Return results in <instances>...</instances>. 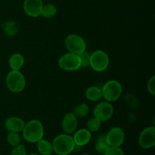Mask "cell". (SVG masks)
Here are the masks:
<instances>
[{
  "mask_svg": "<svg viewBox=\"0 0 155 155\" xmlns=\"http://www.w3.org/2000/svg\"><path fill=\"white\" fill-rule=\"evenodd\" d=\"M22 132L24 139L30 143H36L44 136L43 126L38 120H31L25 124Z\"/></svg>",
  "mask_w": 155,
  "mask_h": 155,
  "instance_id": "6da1fadb",
  "label": "cell"
},
{
  "mask_svg": "<svg viewBox=\"0 0 155 155\" xmlns=\"http://www.w3.org/2000/svg\"><path fill=\"white\" fill-rule=\"evenodd\" d=\"M53 152L58 155H68L74 151L75 143L69 134H61L56 136L52 142Z\"/></svg>",
  "mask_w": 155,
  "mask_h": 155,
  "instance_id": "7a4b0ae2",
  "label": "cell"
},
{
  "mask_svg": "<svg viewBox=\"0 0 155 155\" xmlns=\"http://www.w3.org/2000/svg\"><path fill=\"white\" fill-rule=\"evenodd\" d=\"M6 86L12 92L18 93L22 92L26 86V80L24 74L19 71H12L6 77Z\"/></svg>",
  "mask_w": 155,
  "mask_h": 155,
  "instance_id": "3957f363",
  "label": "cell"
},
{
  "mask_svg": "<svg viewBox=\"0 0 155 155\" xmlns=\"http://www.w3.org/2000/svg\"><path fill=\"white\" fill-rule=\"evenodd\" d=\"M123 92L120 83L117 80H111L107 81L101 89L102 97L108 102H114L119 99Z\"/></svg>",
  "mask_w": 155,
  "mask_h": 155,
  "instance_id": "277c9868",
  "label": "cell"
},
{
  "mask_svg": "<svg viewBox=\"0 0 155 155\" xmlns=\"http://www.w3.org/2000/svg\"><path fill=\"white\" fill-rule=\"evenodd\" d=\"M109 65V57L102 50H96L90 54L89 66L96 72L105 71Z\"/></svg>",
  "mask_w": 155,
  "mask_h": 155,
  "instance_id": "5b68a950",
  "label": "cell"
},
{
  "mask_svg": "<svg viewBox=\"0 0 155 155\" xmlns=\"http://www.w3.org/2000/svg\"><path fill=\"white\" fill-rule=\"evenodd\" d=\"M65 46L70 53L79 55L86 51V44L82 36L77 34L68 35L64 41Z\"/></svg>",
  "mask_w": 155,
  "mask_h": 155,
  "instance_id": "8992f818",
  "label": "cell"
},
{
  "mask_svg": "<svg viewBox=\"0 0 155 155\" xmlns=\"http://www.w3.org/2000/svg\"><path fill=\"white\" fill-rule=\"evenodd\" d=\"M58 66L61 69L66 71H75L81 68L79 55L73 53L63 54L58 60Z\"/></svg>",
  "mask_w": 155,
  "mask_h": 155,
  "instance_id": "52a82bcc",
  "label": "cell"
},
{
  "mask_svg": "<svg viewBox=\"0 0 155 155\" xmlns=\"http://www.w3.org/2000/svg\"><path fill=\"white\" fill-rule=\"evenodd\" d=\"M95 117L99 120L101 122H105L110 120L114 114V107L110 102L102 101L95 106L93 110Z\"/></svg>",
  "mask_w": 155,
  "mask_h": 155,
  "instance_id": "ba28073f",
  "label": "cell"
},
{
  "mask_svg": "<svg viewBox=\"0 0 155 155\" xmlns=\"http://www.w3.org/2000/svg\"><path fill=\"white\" fill-rule=\"evenodd\" d=\"M139 144L143 149H150L155 145V128L149 127L142 130L139 137Z\"/></svg>",
  "mask_w": 155,
  "mask_h": 155,
  "instance_id": "9c48e42d",
  "label": "cell"
},
{
  "mask_svg": "<svg viewBox=\"0 0 155 155\" xmlns=\"http://www.w3.org/2000/svg\"><path fill=\"white\" fill-rule=\"evenodd\" d=\"M105 136L110 147H120L125 140V133L124 130L117 127L110 129Z\"/></svg>",
  "mask_w": 155,
  "mask_h": 155,
  "instance_id": "30bf717a",
  "label": "cell"
},
{
  "mask_svg": "<svg viewBox=\"0 0 155 155\" xmlns=\"http://www.w3.org/2000/svg\"><path fill=\"white\" fill-rule=\"evenodd\" d=\"M43 2L42 0H25L24 3V10L28 16L37 18L41 15Z\"/></svg>",
  "mask_w": 155,
  "mask_h": 155,
  "instance_id": "8fae6325",
  "label": "cell"
},
{
  "mask_svg": "<svg viewBox=\"0 0 155 155\" xmlns=\"http://www.w3.org/2000/svg\"><path fill=\"white\" fill-rule=\"evenodd\" d=\"M78 120L74 113H68L62 120L61 127L67 134H71L77 130Z\"/></svg>",
  "mask_w": 155,
  "mask_h": 155,
  "instance_id": "7c38bea8",
  "label": "cell"
},
{
  "mask_svg": "<svg viewBox=\"0 0 155 155\" xmlns=\"http://www.w3.org/2000/svg\"><path fill=\"white\" fill-rule=\"evenodd\" d=\"M25 123L21 118L17 117H12L8 118L5 122V127L9 132L21 133L24 130Z\"/></svg>",
  "mask_w": 155,
  "mask_h": 155,
  "instance_id": "4fadbf2b",
  "label": "cell"
},
{
  "mask_svg": "<svg viewBox=\"0 0 155 155\" xmlns=\"http://www.w3.org/2000/svg\"><path fill=\"white\" fill-rule=\"evenodd\" d=\"M91 138H92L91 132L87 129H81V130H77L74 136H73L75 145L81 147L87 145L90 142Z\"/></svg>",
  "mask_w": 155,
  "mask_h": 155,
  "instance_id": "5bb4252c",
  "label": "cell"
},
{
  "mask_svg": "<svg viewBox=\"0 0 155 155\" xmlns=\"http://www.w3.org/2000/svg\"><path fill=\"white\" fill-rule=\"evenodd\" d=\"M24 58L22 54L19 53H15L11 56L9 59V66L12 71H20L24 66Z\"/></svg>",
  "mask_w": 155,
  "mask_h": 155,
  "instance_id": "9a60e30c",
  "label": "cell"
},
{
  "mask_svg": "<svg viewBox=\"0 0 155 155\" xmlns=\"http://www.w3.org/2000/svg\"><path fill=\"white\" fill-rule=\"evenodd\" d=\"M38 151L41 155H51L53 153L52 144L46 139H40L37 142Z\"/></svg>",
  "mask_w": 155,
  "mask_h": 155,
  "instance_id": "2e32d148",
  "label": "cell"
},
{
  "mask_svg": "<svg viewBox=\"0 0 155 155\" xmlns=\"http://www.w3.org/2000/svg\"><path fill=\"white\" fill-rule=\"evenodd\" d=\"M86 97L91 101H97L102 98V92L99 87L95 86H90L86 91Z\"/></svg>",
  "mask_w": 155,
  "mask_h": 155,
  "instance_id": "e0dca14e",
  "label": "cell"
},
{
  "mask_svg": "<svg viewBox=\"0 0 155 155\" xmlns=\"http://www.w3.org/2000/svg\"><path fill=\"white\" fill-rule=\"evenodd\" d=\"M108 142L106 139L105 135H100L96 139L95 144V148L98 154H104V152L110 148Z\"/></svg>",
  "mask_w": 155,
  "mask_h": 155,
  "instance_id": "ac0fdd59",
  "label": "cell"
},
{
  "mask_svg": "<svg viewBox=\"0 0 155 155\" xmlns=\"http://www.w3.org/2000/svg\"><path fill=\"white\" fill-rule=\"evenodd\" d=\"M57 13V7L53 4H48L42 7L41 15L45 18H52Z\"/></svg>",
  "mask_w": 155,
  "mask_h": 155,
  "instance_id": "d6986e66",
  "label": "cell"
},
{
  "mask_svg": "<svg viewBox=\"0 0 155 155\" xmlns=\"http://www.w3.org/2000/svg\"><path fill=\"white\" fill-rule=\"evenodd\" d=\"M89 108L87 104H85V103H81L74 108V114L77 118H82L86 117L89 113Z\"/></svg>",
  "mask_w": 155,
  "mask_h": 155,
  "instance_id": "ffe728a7",
  "label": "cell"
},
{
  "mask_svg": "<svg viewBox=\"0 0 155 155\" xmlns=\"http://www.w3.org/2000/svg\"><path fill=\"white\" fill-rule=\"evenodd\" d=\"M7 142L12 146L15 147L21 143V136L19 133L15 132H9L7 136Z\"/></svg>",
  "mask_w": 155,
  "mask_h": 155,
  "instance_id": "44dd1931",
  "label": "cell"
},
{
  "mask_svg": "<svg viewBox=\"0 0 155 155\" xmlns=\"http://www.w3.org/2000/svg\"><path fill=\"white\" fill-rule=\"evenodd\" d=\"M101 122L96 117H92L87 122V130L90 132H97L101 128Z\"/></svg>",
  "mask_w": 155,
  "mask_h": 155,
  "instance_id": "7402d4cb",
  "label": "cell"
},
{
  "mask_svg": "<svg viewBox=\"0 0 155 155\" xmlns=\"http://www.w3.org/2000/svg\"><path fill=\"white\" fill-rule=\"evenodd\" d=\"M81 63V68H86L89 65V58H90V54L86 51H84L81 54H79Z\"/></svg>",
  "mask_w": 155,
  "mask_h": 155,
  "instance_id": "603a6c76",
  "label": "cell"
},
{
  "mask_svg": "<svg viewBox=\"0 0 155 155\" xmlns=\"http://www.w3.org/2000/svg\"><path fill=\"white\" fill-rule=\"evenodd\" d=\"M27 149L24 145L20 143L13 148L11 155H27Z\"/></svg>",
  "mask_w": 155,
  "mask_h": 155,
  "instance_id": "cb8c5ba5",
  "label": "cell"
},
{
  "mask_svg": "<svg viewBox=\"0 0 155 155\" xmlns=\"http://www.w3.org/2000/svg\"><path fill=\"white\" fill-rule=\"evenodd\" d=\"M104 155H125V154L120 147H110Z\"/></svg>",
  "mask_w": 155,
  "mask_h": 155,
  "instance_id": "d4e9b609",
  "label": "cell"
},
{
  "mask_svg": "<svg viewBox=\"0 0 155 155\" xmlns=\"http://www.w3.org/2000/svg\"><path fill=\"white\" fill-rule=\"evenodd\" d=\"M147 87H148V92H149L152 95H155V77L154 76H152V77H151V79L148 80Z\"/></svg>",
  "mask_w": 155,
  "mask_h": 155,
  "instance_id": "484cf974",
  "label": "cell"
},
{
  "mask_svg": "<svg viewBox=\"0 0 155 155\" xmlns=\"http://www.w3.org/2000/svg\"><path fill=\"white\" fill-rule=\"evenodd\" d=\"M27 155H39V154H35V153H31V154H27Z\"/></svg>",
  "mask_w": 155,
  "mask_h": 155,
  "instance_id": "4316f807",
  "label": "cell"
},
{
  "mask_svg": "<svg viewBox=\"0 0 155 155\" xmlns=\"http://www.w3.org/2000/svg\"><path fill=\"white\" fill-rule=\"evenodd\" d=\"M81 155H90V154H87V153H84V154H82Z\"/></svg>",
  "mask_w": 155,
  "mask_h": 155,
  "instance_id": "83f0119b",
  "label": "cell"
}]
</instances>
